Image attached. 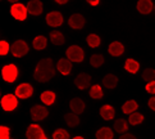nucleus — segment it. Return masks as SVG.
Segmentation results:
<instances>
[{
    "label": "nucleus",
    "mask_w": 155,
    "mask_h": 139,
    "mask_svg": "<svg viewBox=\"0 0 155 139\" xmlns=\"http://www.w3.org/2000/svg\"><path fill=\"white\" fill-rule=\"evenodd\" d=\"M146 92L147 93H150V94H155V81H150V82H147L146 86Z\"/></svg>",
    "instance_id": "36"
},
{
    "label": "nucleus",
    "mask_w": 155,
    "mask_h": 139,
    "mask_svg": "<svg viewBox=\"0 0 155 139\" xmlns=\"http://www.w3.org/2000/svg\"><path fill=\"white\" fill-rule=\"evenodd\" d=\"M30 113H31V117L34 121H42L44 119H46L49 116V111L45 106L35 104V106H32Z\"/></svg>",
    "instance_id": "8"
},
{
    "label": "nucleus",
    "mask_w": 155,
    "mask_h": 139,
    "mask_svg": "<svg viewBox=\"0 0 155 139\" xmlns=\"http://www.w3.org/2000/svg\"><path fill=\"white\" fill-rule=\"evenodd\" d=\"M41 102L45 104V106H51L55 103V99H57V94L51 90H46V92H42L41 96H40Z\"/></svg>",
    "instance_id": "21"
},
{
    "label": "nucleus",
    "mask_w": 155,
    "mask_h": 139,
    "mask_svg": "<svg viewBox=\"0 0 155 139\" xmlns=\"http://www.w3.org/2000/svg\"><path fill=\"white\" fill-rule=\"evenodd\" d=\"M57 4H60V5L67 4V0H57Z\"/></svg>",
    "instance_id": "40"
},
{
    "label": "nucleus",
    "mask_w": 155,
    "mask_h": 139,
    "mask_svg": "<svg viewBox=\"0 0 155 139\" xmlns=\"http://www.w3.org/2000/svg\"><path fill=\"white\" fill-rule=\"evenodd\" d=\"M64 121L69 127H76L80 125V117L78 115H74V113H65L64 115Z\"/></svg>",
    "instance_id": "26"
},
{
    "label": "nucleus",
    "mask_w": 155,
    "mask_h": 139,
    "mask_svg": "<svg viewBox=\"0 0 155 139\" xmlns=\"http://www.w3.org/2000/svg\"><path fill=\"white\" fill-rule=\"evenodd\" d=\"M49 37H50V41L54 44V45H63L65 43V36L58 30H53L50 34H49Z\"/></svg>",
    "instance_id": "20"
},
{
    "label": "nucleus",
    "mask_w": 155,
    "mask_h": 139,
    "mask_svg": "<svg viewBox=\"0 0 155 139\" xmlns=\"http://www.w3.org/2000/svg\"><path fill=\"white\" fill-rule=\"evenodd\" d=\"M87 3L90 4V5H92V7H96V5H99V0H87Z\"/></svg>",
    "instance_id": "39"
},
{
    "label": "nucleus",
    "mask_w": 155,
    "mask_h": 139,
    "mask_svg": "<svg viewBox=\"0 0 155 139\" xmlns=\"http://www.w3.org/2000/svg\"><path fill=\"white\" fill-rule=\"evenodd\" d=\"M10 14H12L13 18L18 19V21H26L27 14L28 13H27L26 5L21 4V3H15L10 7Z\"/></svg>",
    "instance_id": "9"
},
{
    "label": "nucleus",
    "mask_w": 155,
    "mask_h": 139,
    "mask_svg": "<svg viewBox=\"0 0 155 139\" xmlns=\"http://www.w3.org/2000/svg\"><path fill=\"white\" fill-rule=\"evenodd\" d=\"M136 8L138 13L141 14H150L154 10V3L151 0H138Z\"/></svg>",
    "instance_id": "15"
},
{
    "label": "nucleus",
    "mask_w": 155,
    "mask_h": 139,
    "mask_svg": "<svg viewBox=\"0 0 155 139\" xmlns=\"http://www.w3.org/2000/svg\"><path fill=\"white\" fill-rule=\"evenodd\" d=\"M30 52V47L25 40H15L12 45H10V53L13 54L15 58H22Z\"/></svg>",
    "instance_id": "3"
},
{
    "label": "nucleus",
    "mask_w": 155,
    "mask_h": 139,
    "mask_svg": "<svg viewBox=\"0 0 155 139\" xmlns=\"http://www.w3.org/2000/svg\"><path fill=\"white\" fill-rule=\"evenodd\" d=\"M114 130L120 134H124V133L128 130V122L124 119H117L114 121Z\"/></svg>",
    "instance_id": "27"
},
{
    "label": "nucleus",
    "mask_w": 155,
    "mask_h": 139,
    "mask_svg": "<svg viewBox=\"0 0 155 139\" xmlns=\"http://www.w3.org/2000/svg\"><path fill=\"white\" fill-rule=\"evenodd\" d=\"M142 79H143V81H146V84H147V82H150V81H154L155 80V70L154 68H146V70H143V72H142Z\"/></svg>",
    "instance_id": "33"
},
{
    "label": "nucleus",
    "mask_w": 155,
    "mask_h": 139,
    "mask_svg": "<svg viewBox=\"0 0 155 139\" xmlns=\"http://www.w3.org/2000/svg\"><path fill=\"white\" fill-rule=\"evenodd\" d=\"M85 23H86V19L84 16L80 13L72 14L68 19V25L71 29H73V30H82L85 27Z\"/></svg>",
    "instance_id": "12"
},
{
    "label": "nucleus",
    "mask_w": 155,
    "mask_h": 139,
    "mask_svg": "<svg viewBox=\"0 0 155 139\" xmlns=\"http://www.w3.org/2000/svg\"><path fill=\"white\" fill-rule=\"evenodd\" d=\"M119 139H136V137L134 134H131V133H124V134H122Z\"/></svg>",
    "instance_id": "38"
},
{
    "label": "nucleus",
    "mask_w": 155,
    "mask_h": 139,
    "mask_svg": "<svg viewBox=\"0 0 155 139\" xmlns=\"http://www.w3.org/2000/svg\"><path fill=\"white\" fill-rule=\"evenodd\" d=\"M95 137H96V139H113L114 133H113V130L110 129V127L103 126L96 131Z\"/></svg>",
    "instance_id": "24"
},
{
    "label": "nucleus",
    "mask_w": 155,
    "mask_h": 139,
    "mask_svg": "<svg viewBox=\"0 0 155 139\" xmlns=\"http://www.w3.org/2000/svg\"><path fill=\"white\" fill-rule=\"evenodd\" d=\"M32 94H34V88H32V85L28 84V82H22V84H19L15 88L14 96L19 99H28L32 97Z\"/></svg>",
    "instance_id": "7"
},
{
    "label": "nucleus",
    "mask_w": 155,
    "mask_h": 139,
    "mask_svg": "<svg viewBox=\"0 0 155 139\" xmlns=\"http://www.w3.org/2000/svg\"><path fill=\"white\" fill-rule=\"evenodd\" d=\"M118 77L115 76L114 74H108L103 77V85L107 88V89H114L117 88L118 85Z\"/></svg>",
    "instance_id": "19"
},
{
    "label": "nucleus",
    "mask_w": 155,
    "mask_h": 139,
    "mask_svg": "<svg viewBox=\"0 0 155 139\" xmlns=\"http://www.w3.org/2000/svg\"><path fill=\"white\" fill-rule=\"evenodd\" d=\"M0 104L2 108L7 112H12L18 107V98L14 94H5V96L0 99Z\"/></svg>",
    "instance_id": "5"
},
{
    "label": "nucleus",
    "mask_w": 155,
    "mask_h": 139,
    "mask_svg": "<svg viewBox=\"0 0 155 139\" xmlns=\"http://www.w3.org/2000/svg\"><path fill=\"white\" fill-rule=\"evenodd\" d=\"M64 18H63V14L60 12H57V10H53V12H49L46 14V23L50 26V27H60L63 25Z\"/></svg>",
    "instance_id": "10"
},
{
    "label": "nucleus",
    "mask_w": 155,
    "mask_h": 139,
    "mask_svg": "<svg viewBox=\"0 0 155 139\" xmlns=\"http://www.w3.org/2000/svg\"><path fill=\"white\" fill-rule=\"evenodd\" d=\"M147 106H149V108H150L151 111H155V97H151L150 99H149Z\"/></svg>",
    "instance_id": "37"
},
{
    "label": "nucleus",
    "mask_w": 155,
    "mask_h": 139,
    "mask_svg": "<svg viewBox=\"0 0 155 139\" xmlns=\"http://www.w3.org/2000/svg\"><path fill=\"white\" fill-rule=\"evenodd\" d=\"M143 120H145L143 115L140 113V112H137V111H136V112H132V113L130 115V117H128V122H130L131 125H134V126L142 124Z\"/></svg>",
    "instance_id": "30"
},
{
    "label": "nucleus",
    "mask_w": 155,
    "mask_h": 139,
    "mask_svg": "<svg viewBox=\"0 0 155 139\" xmlns=\"http://www.w3.org/2000/svg\"><path fill=\"white\" fill-rule=\"evenodd\" d=\"M57 70H58L62 75L67 76V75H69L71 72H72V62H69L67 58L59 59L58 63H57Z\"/></svg>",
    "instance_id": "16"
},
{
    "label": "nucleus",
    "mask_w": 155,
    "mask_h": 139,
    "mask_svg": "<svg viewBox=\"0 0 155 139\" xmlns=\"http://www.w3.org/2000/svg\"><path fill=\"white\" fill-rule=\"evenodd\" d=\"M124 70L127 72H130V74L135 75L138 72V70H140V63H138L136 59L128 58V59H126V62H124Z\"/></svg>",
    "instance_id": "22"
},
{
    "label": "nucleus",
    "mask_w": 155,
    "mask_h": 139,
    "mask_svg": "<svg viewBox=\"0 0 155 139\" xmlns=\"http://www.w3.org/2000/svg\"><path fill=\"white\" fill-rule=\"evenodd\" d=\"M88 94H90V97H91L92 99H97V101L104 97V92H103L101 86L99 85V84L92 85V86L90 88V92H88Z\"/></svg>",
    "instance_id": "29"
},
{
    "label": "nucleus",
    "mask_w": 155,
    "mask_h": 139,
    "mask_svg": "<svg viewBox=\"0 0 155 139\" xmlns=\"http://www.w3.org/2000/svg\"><path fill=\"white\" fill-rule=\"evenodd\" d=\"M27 139H48L46 134L44 133V129L37 124H30L26 130Z\"/></svg>",
    "instance_id": "6"
},
{
    "label": "nucleus",
    "mask_w": 155,
    "mask_h": 139,
    "mask_svg": "<svg viewBox=\"0 0 155 139\" xmlns=\"http://www.w3.org/2000/svg\"><path fill=\"white\" fill-rule=\"evenodd\" d=\"M86 43L90 48H97L101 44V39L97 34H90L86 37Z\"/></svg>",
    "instance_id": "28"
},
{
    "label": "nucleus",
    "mask_w": 155,
    "mask_h": 139,
    "mask_svg": "<svg viewBox=\"0 0 155 139\" xmlns=\"http://www.w3.org/2000/svg\"><path fill=\"white\" fill-rule=\"evenodd\" d=\"M73 139H85L84 137H81V135H77V137H74Z\"/></svg>",
    "instance_id": "41"
},
{
    "label": "nucleus",
    "mask_w": 155,
    "mask_h": 139,
    "mask_svg": "<svg viewBox=\"0 0 155 139\" xmlns=\"http://www.w3.org/2000/svg\"><path fill=\"white\" fill-rule=\"evenodd\" d=\"M0 139H12L10 138V129L5 125H0Z\"/></svg>",
    "instance_id": "34"
},
{
    "label": "nucleus",
    "mask_w": 155,
    "mask_h": 139,
    "mask_svg": "<svg viewBox=\"0 0 155 139\" xmlns=\"http://www.w3.org/2000/svg\"><path fill=\"white\" fill-rule=\"evenodd\" d=\"M18 75H19L18 67L13 63L5 64L2 68V77H3V80L7 82H14L18 79Z\"/></svg>",
    "instance_id": "4"
},
{
    "label": "nucleus",
    "mask_w": 155,
    "mask_h": 139,
    "mask_svg": "<svg viewBox=\"0 0 155 139\" xmlns=\"http://www.w3.org/2000/svg\"><path fill=\"white\" fill-rule=\"evenodd\" d=\"M65 55L69 62L74 63H80L85 59V52L80 45H71L65 52Z\"/></svg>",
    "instance_id": "2"
},
{
    "label": "nucleus",
    "mask_w": 155,
    "mask_h": 139,
    "mask_svg": "<svg viewBox=\"0 0 155 139\" xmlns=\"http://www.w3.org/2000/svg\"><path fill=\"white\" fill-rule=\"evenodd\" d=\"M108 52L110 55H113V57H120V55L124 53V45L120 41H113V43H110Z\"/></svg>",
    "instance_id": "17"
},
{
    "label": "nucleus",
    "mask_w": 155,
    "mask_h": 139,
    "mask_svg": "<svg viewBox=\"0 0 155 139\" xmlns=\"http://www.w3.org/2000/svg\"><path fill=\"white\" fill-rule=\"evenodd\" d=\"M32 47H34L36 50H44L46 47H48V39L46 36L44 35H38L34 39V41H32Z\"/></svg>",
    "instance_id": "25"
},
{
    "label": "nucleus",
    "mask_w": 155,
    "mask_h": 139,
    "mask_svg": "<svg viewBox=\"0 0 155 139\" xmlns=\"http://www.w3.org/2000/svg\"><path fill=\"white\" fill-rule=\"evenodd\" d=\"M53 139H71V137H69V133L65 129L59 127V129H57L53 133Z\"/></svg>",
    "instance_id": "32"
},
{
    "label": "nucleus",
    "mask_w": 155,
    "mask_h": 139,
    "mask_svg": "<svg viewBox=\"0 0 155 139\" xmlns=\"http://www.w3.org/2000/svg\"><path fill=\"white\" fill-rule=\"evenodd\" d=\"M10 50V45L8 41L2 40L0 41V55H7Z\"/></svg>",
    "instance_id": "35"
},
{
    "label": "nucleus",
    "mask_w": 155,
    "mask_h": 139,
    "mask_svg": "<svg viewBox=\"0 0 155 139\" xmlns=\"http://www.w3.org/2000/svg\"><path fill=\"white\" fill-rule=\"evenodd\" d=\"M91 81H92V77L88 75V74H85V72H81L76 76L74 79V85L80 89V90H85V89L90 88L91 85Z\"/></svg>",
    "instance_id": "11"
},
{
    "label": "nucleus",
    "mask_w": 155,
    "mask_h": 139,
    "mask_svg": "<svg viewBox=\"0 0 155 139\" xmlns=\"http://www.w3.org/2000/svg\"><path fill=\"white\" fill-rule=\"evenodd\" d=\"M137 108H138V103L135 99H130V101L124 102L123 106H122V112L126 115H131L132 112H136Z\"/></svg>",
    "instance_id": "23"
},
{
    "label": "nucleus",
    "mask_w": 155,
    "mask_h": 139,
    "mask_svg": "<svg viewBox=\"0 0 155 139\" xmlns=\"http://www.w3.org/2000/svg\"><path fill=\"white\" fill-rule=\"evenodd\" d=\"M27 13H30L32 16H40L44 12V4L40 0H30L26 5Z\"/></svg>",
    "instance_id": "13"
},
{
    "label": "nucleus",
    "mask_w": 155,
    "mask_h": 139,
    "mask_svg": "<svg viewBox=\"0 0 155 139\" xmlns=\"http://www.w3.org/2000/svg\"><path fill=\"white\" fill-rule=\"evenodd\" d=\"M100 116L104 119V120H113L114 119V116H115V109L113 106H110V104H104L100 107Z\"/></svg>",
    "instance_id": "18"
},
{
    "label": "nucleus",
    "mask_w": 155,
    "mask_h": 139,
    "mask_svg": "<svg viewBox=\"0 0 155 139\" xmlns=\"http://www.w3.org/2000/svg\"><path fill=\"white\" fill-rule=\"evenodd\" d=\"M55 76V66L51 58H42L37 62L35 71H34V79L38 82H48Z\"/></svg>",
    "instance_id": "1"
},
{
    "label": "nucleus",
    "mask_w": 155,
    "mask_h": 139,
    "mask_svg": "<svg viewBox=\"0 0 155 139\" xmlns=\"http://www.w3.org/2000/svg\"><path fill=\"white\" fill-rule=\"evenodd\" d=\"M90 64L94 68H99L104 64V55L103 54H92L90 58Z\"/></svg>",
    "instance_id": "31"
},
{
    "label": "nucleus",
    "mask_w": 155,
    "mask_h": 139,
    "mask_svg": "<svg viewBox=\"0 0 155 139\" xmlns=\"http://www.w3.org/2000/svg\"><path fill=\"white\" fill-rule=\"evenodd\" d=\"M69 108L72 111V113L81 115V113H84L86 106H85V102L82 101L81 98L77 97V98H72L71 101H69Z\"/></svg>",
    "instance_id": "14"
}]
</instances>
